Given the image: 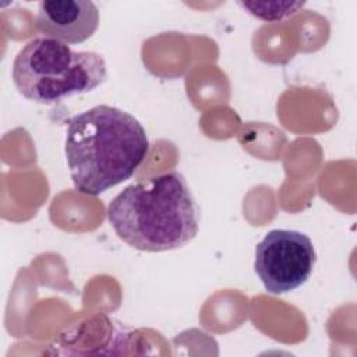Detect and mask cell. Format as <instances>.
<instances>
[{
	"label": "cell",
	"mask_w": 357,
	"mask_h": 357,
	"mask_svg": "<svg viewBox=\"0 0 357 357\" xmlns=\"http://www.w3.org/2000/svg\"><path fill=\"white\" fill-rule=\"evenodd\" d=\"M237 4L264 21L284 20L304 7V1H238Z\"/></svg>",
	"instance_id": "6"
},
{
	"label": "cell",
	"mask_w": 357,
	"mask_h": 357,
	"mask_svg": "<svg viewBox=\"0 0 357 357\" xmlns=\"http://www.w3.org/2000/svg\"><path fill=\"white\" fill-rule=\"evenodd\" d=\"M107 219L120 240L139 251L180 248L198 234L199 212L178 172H167L126 187L107 206Z\"/></svg>",
	"instance_id": "2"
},
{
	"label": "cell",
	"mask_w": 357,
	"mask_h": 357,
	"mask_svg": "<svg viewBox=\"0 0 357 357\" xmlns=\"http://www.w3.org/2000/svg\"><path fill=\"white\" fill-rule=\"evenodd\" d=\"M11 75L24 98L50 105L96 89L106 81L107 70L99 53L77 52L60 40L40 36L18 52Z\"/></svg>",
	"instance_id": "3"
},
{
	"label": "cell",
	"mask_w": 357,
	"mask_h": 357,
	"mask_svg": "<svg viewBox=\"0 0 357 357\" xmlns=\"http://www.w3.org/2000/svg\"><path fill=\"white\" fill-rule=\"evenodd\" d=\"M315 261V248L308 236L275 229L255 247L254 271L269 293L283 294L308 280Z\"/></svg>",
	"instance_id": "4"
},
{
	"label": "cell",
	"mask_w": 357,
	"mask_h": 357,
	"mask_svg": "<svg viewBox=\"0 0 357 357\" xmlns=\"http://www.w3.org/2000/svg\"><path fill=\"white\" fill-rule=\"evenodd\" d=\"M99 10L89 0H47L38 6L36 26L66 45L82 43L98 29Z\"/></svg>",
	"instance_id": "5"
},
{
	"label": "cell",
	"mask_w": 357,
	"mask_h": 357,
	"mask_svg": "<svg viewBox=\"0 0 357 357\" xmlns=\"http://www.w3.org/2000/svg\"><path fill=\"white\" fill-rule=\"evenodd\" d=\"M64 152L74 188L99 195L135 173L149 152V141L132 114L99 105L67 121Z\"/></svg>",
	"instance_id": "1"
}]
</instances>
